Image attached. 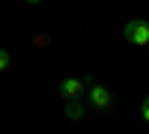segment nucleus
Listing matches in <instances>:
<instances>
[{
    "mask_svg": "<svg viewBox=\"0 0 149 134\" xmlns=\"http://www.w3.org/2000/svg\"><path fill=\"white\" fill-rule=\"evenodd\" d=\"M60 92H63V99H81V95L86 92V87L78 78H63L60 81Z\"/></svg>",
    "mask_w": 149,
    "mask_h": 134,
    "instance_id": "obj_3",
    "label": "nucleus"
},
{
    "mask_svg": "<svg viewBox=\"0 0 149 134\" xmlns=\"http://www.w3.org/2000/svg\"><path fill=\"white\" fill-rule=\"evenodd\" d=\"M27 3H30V6H36V3H42V0H27Z\"/></svg>",
    "mask_w": 149,
    "mask_h": 134,
    "instance_id": "obj_7",
    "label": "nucleus"
},
{
    "mask_svg": "<svg viewBox=\"0 0 149 134\" xmlns=\"http://www.w3.org/2000/svg\"><path fill=\"white\" fill-rule=\"evenodd\" d=\"M84 113H86L84 101H78V99H69V101H66V119L78 122V119H84Z\"/></svg>",
    "mask_w": 149,
    "mask_h": 134,
    "instance_id": "obj_4",
    "label": "nucleus"
},
{
    "mask_svg": "<svg viewBox=\"0 0 149 134\" xmlns=\"http://www.w3.org/2000/svg\"><path fill=\"white\" fill-rule=\"evenodd\" d=\"M140 116L149 122V95H143V101H140Z\"/></svg>",
    "mask_w": 149,
    "mask_h": 134,
    "instance_id": "obj_6",
    "label": "nucleus"
},
{
    "mask_svg": "<svg viewBox=\"0 0 149 134\" xmlns=\"http://www.w3.org/2000/svg\"><path fill=\"white\" fill-rule=\"evenodd\" d=\"M122 36H125L131 45L146 48V45H149V24H146V21H140V18L125 21V27H122Z\"/></svg>",
    "mask_w": 149,
    "mask_h": 134,
    "instance_id": "obj_1",
    "label": "nucleus"
},
{
    "mask_svg": "<svg viewBox=\"0 0 149 134\" xmlns=\"http://www.w3.org/2000/svg\"><path fill=\"white\" fill-rule=\"evenodd\" d=\"M86 95H90V104L98 107V110H107V107L113 104V92H110L104 83H93V87L86 90Z\"/></svg>",
    "mask_w": 149,
    "mask_h": 134,
    "instance_id": "obj_2",
    "label": "nucleus"
},
{
    "mask_svg": "<svg viewBox=\"0 0 149 134\" xmlns=\"http://www.w3.org/2000/svg\"><path fill=\"white\" fill-rule=\"evenodd\" d=\"M146 48H149V45H146Z\"/></svg>",
    "mask_w": 149,
    "mask_h": 134,
    "instance_id": "obj_8",
    "label": "nucleus"
},
{
    "mask_svg": "<svg viewBox=\"0 0 149 134\" xmlns=\"http://www.w3.org/2000/svg\"><path fill=\"white\" fill-rule=\"evenodd\" d=\"M9 63H12L9 51H6V48H0V72H6V69H9Z\"/></svg>",
    "mask_w": 149,
    "mask_h": 134,
    "instance_id": "obj_5",
    "label": "nucleus"
}]
</instances>
